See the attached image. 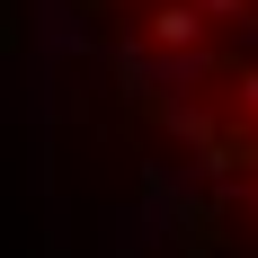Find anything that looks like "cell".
<instances>
[{"mask_svg":"<svg viewBox=\"0 0 258 258\" xmlns=\"http://www.w3.org/2000/svg\"><path fill=\"white\" fill-rule=\"evenodd\" d=\"M143 45L152 53H205L214 27L196 18V0H152V9H143Z\"/></svg>","mask_w":258,"mask_h":258,"instance_id":"1","label":"cell"},{"mask_svg":"<svg viewBox=\"0 0 258 258\" xmlns=\"http://www.w3.org/2000/svg\"><path fill=\"white\" fill-rule=\"evenodd\" d=\"M249 9H258V0H196V18H205V27H214V18H223V27H240Z\"/></svg>","mask_w":258,"mask_h":258,"instance_id":"2","label":"cell"},{"mask_svg":"<svg viewBox=\"0 0 258 258\" xmlns=\"http://www.w3.org/2000/svg\"><path fill=\"white\" fill-rule=\"evenodd\" d=\"M232 98H240V116H249V143H258V72H240V80H232Z\"/></svg>","mask_w":258,"mask_h":258,"instance_id":"3","label":"cell"},{"mask_svg":"<svg viewBox=\"0 0 258 258\" xmlns=\"http://www.w3.org/2000/svg\"><path fill=\"white\" fill-rule=\"evenodd\" d=\"M249 214H258V169H249Z\"/></svg>","mask_w":258,"mask_h":258,"instance_id":"4","label":"cell"}]
</instances>
